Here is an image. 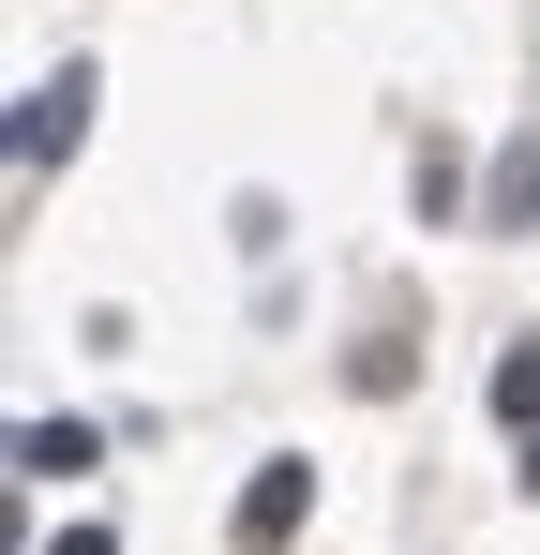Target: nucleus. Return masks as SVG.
<instances>
[{"label":"nucleus","mask_w":540,"mask_h":555,"mask_svg":"<svg viewBox=\"0 0 540 555\" xmlns=\"http://www.w3.org/2000/svg\"><path fill=\"white\" fill-rule=\"evenodd\" d=\"M496 421H511V436H540V346H511V361H496Z\"/></svg>","instance_id":"5"},{"label":"nucleus","mask_w":540,"mask_h":555,"mask_svg":"<svg viewBox=\"0 0 540 555\" xmlns=\"http://www.w3.org/2000/svg\"><path fill=\"white\" fill-rule=\"evenodd\" d=\"M15 465H30V480H76V465H105V436H90V421H30Z\"/></svg>","instance_id":"4"},{"label":"nucleus","mask_w":540,"mask_h":555,"mask_svg":"<svg viewBox=\"0 0 540 555\" xmlns=\"http://www.w3.org/2000/svg\"><path fill=\"white\" fill-rule=\"evenodd\" d=\"M300 495H316V465H256V495H241L226 541H241V555H285V541H300Z\"/></svg>","instance_id":"1"},{"label":"nucleus","mask_w":540,"mask_h":555,"mask_svg":"<svg viewBox=\"0 0 540 555\" xmlns=\"http://www.w3.org/2000/svg\"><path fill=\"white\" fill-rule=\"evenodd\" d=\"M480 225H496V241H526V225H540V135H511V151H496V195H480Z\"/></svg>","instance_id":"3"},{"label":"nucleus","mask_w":540,"mask_h":555,"mask_svg":"<svg viewBox=\"0 0 540 555\" xmlns=\"http://www.w3.org/2000/svg\"><path fill=\"white\" fill-rule=\"evenodd\" d=\"M76 135H90V76H46V91H30V120H15V166H61Z\"/></svg>","instance_id":"2"},{"label":"nucleus","mask_w":540,"mask_h":555,"mask_svg":"<svg viewBox=\"0 0 540 555\" xmlns=\"http://www.w3.org/2000/svg\"><path fill=\"white\" fill-rule=\"evenodd\" d=\"M46 555H120V541H105V526H61V541H46Z\"/></svg>","instance_id":"6"}]
</instances>
